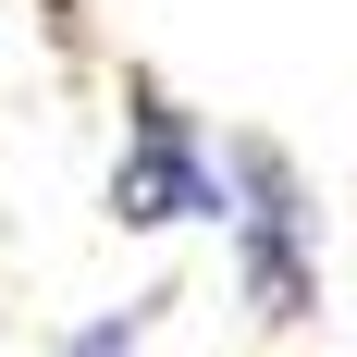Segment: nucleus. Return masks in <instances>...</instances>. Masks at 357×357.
I'll return each mask as SVG.
<instances>
[{"instance_id": "nucleus-1", "label": "nucleus", "mask_w": 357, "mask_h": 357, "mask_svg": "<svg viewBox=\"0 0 357 357\" xmlns=\"http://www.w3.org/2000/svg\"><path fill=\"white\" fill-rule=\"evenodd\" d=\"M111 222L123 234H185L234 222V136H210L160 74H123V148H111Z\"/></svg>"}, {"instance_id": "nucleus-2", "label": "nucleus", "mask_w": 357, "mask_h": 357, "mask_svg": "<svg viewBox=\"0 0 357 357\" xmlns=\"http://www.w3.org/2000/svg\"><path fill=\"white\" fill-rule=\"evenodd\" d=\"M222 247H234V296H247L259 333L321 321V197H308V173L271 136H234V222H222Z\"/></svg>"}, {"instance_id": "nucleus-3", "label": "nucleus", "mask_w": 357, "mask_h": 357, "mask_svg": "<svg viewBox=\"0 0 357 357\" xmlns=\"http://www.w3.org/2000/svg\"><path fill=\"white\" fill-rule=\"evenodd\" d=\"M160 308H173V284H148V296H123V308H99L86 333H62L50 357H136L148 333H160Z\"/></svg>"}]
</instances>
